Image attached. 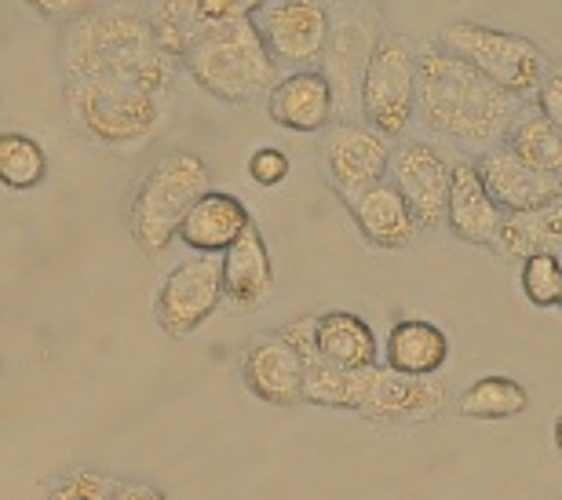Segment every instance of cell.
Instances as JSON below:
<instances>
[{"instance_id":"cell-1","label":"cell","mask_w":562,"mask_h":500,"mask_svg":"<svg viewBox=\"0 0 562 500\" xmlns=\"http://www.w3.org/2000/svg\"><path fill=\"white\" fill-rule=\"evenodd\" d=\"M417 110L427 129L446 140L493 151L519 118V99L431 41L417 52Z\"/></svg>"},{"instance_id":"cell-2","label":"cell","mask_w":562,"mask_h":500,"mask_svg":"<svg viewBox=\"0 0 562 500\" xmlns=\"http://www.w3.org/2000/svg\"><path fill=\"white\" fill-rule=\"evenodd\" d=\"M66 77H110L165 102L172 92L176 59L154 41L150 22L139 11L95 8L66 41Z\"/></svg>"},{"instance_id":"cell-3","label":"cell","mask_w":562,"mask_h":500,"mask_svg":"<svg viewBox=\"0 0 562 500\" xmlns=\"http://www.w3.org/2000/svg\"><path fill=\"white\" fill-rule=\"evenodd\" d=\"M179 63L187 66L198 88L223 102H256L260 96H271V88L281 81L274 59L267 55L260 33L252 26V15L205 33L190 44Z\"/></svg>"},{"instance_id":"cell-4","label":"cell","mask_w":562,"mask_h":500,"mask_svg":"<svg viewBox=\"0 0 562 500\" xmlns=\"http://www.w3.org/2000/svg\"><path fill=\"white\" fill-rule=\"evenodd\" d=\"M212 190V173L205 157L190 151H172L139 179L132 201V237L146 256H165L179 237L187 212L198 198Z\"/></svg>"},{"instance_id":"cell-5","label":"cell","mask_w":562,"mask_h":500,"mask_svg":"<svg viewBox=\"0 0 562 500\" xmlns=\"http://www.w3.org/2000/svg\"><path fill=\"white\" fill-rule=\"evenodd\" d=\"M438 44L515 99L533 96L548 77V52L541 44L522 37V33L486 26V22H449Z\"/></svg>"},{"instance_id":"cell-6","label":"cell","mask_w":562,"mask_h":500,"mask_svg":"<svg viewBox=\"0 0 562 500\" xmlns=\"http://www.w3.org/2000/svg\"><path fill=\"white\" fill-rule=\"evenodd\" d=\"M66 107L77 129L110 146L150 140L165 121L161 99L110 77H66Z\"/></svg>"},{"instance_id":"cell-7","label":"cell","mask_w":562,"mask_h":500,"mask_svg":"<svg viewBox=\"0 0 562 500\" xmlns=\"http://www.w3.org/2000/svg\"><path fill=\"white\" fill-rule=\"evenodd\" d=\"M358 110L366 113V129L384 140H395L413 124L417 113V44L402 33H384L369 59L358 92Z\"/></svg>"},{"instance_id":"cell-8","label":"cell","mask_w":562,"mask_h":500,"mask_svg":"<svg viewBox=\"0 0 562 500\" xmlns=\"http://www.w3.org/2000/svg\"><path fill=\"white\" fill-rule=\"evenodd\" d=\"M252 26L260 33L267 55L281 70H318L333 26V8L318 0H260L252 11Z\"/></svg>"},{"instance_id":"cell-9","label":"cell","mask_w":562,"mask_h":500,"mask_svg":"<svg viewBox=\"0 0 562 500\" xmlns=\"http://www.w3.org/2000/svg\"><path fill=\"white\" fill-rule=\"evenodd\" d=\"M380 8L373 4H351L340 8V19L329 26V41L318 59V74L329 81L333 110L336 118H347L358 107L362 92V77L369 70L376 44H380Z\"/></svg>"},{"instance_id":"cell-10","label":"cell","mask_w":562,"mask_h":500,"mask_svg":"<svg viewBox=\"0 0 562 500\" xmlns=\"http://www.w3.org/2000/svg\"><path fill=\"white\" fill-rule=\"evenodd\" d=\"M223 303V264L220 256H190L165 275L157 289L154 314L165 336L183 340L198 333Z\"/></svg>"},{"instance_id":"cell-11","label":"cell","mask_w":562,"mask_h":500,"mask_svg":"<svg viewBox=\"0 0 562 500\" xmlns=\"http://www.w3.org/2000/svg\"><path fill=\"white\" fill-rule=\"evenodd\" d=\"M391 187L398 190L402 201L420 231H435L446 223V201H449V179H453V162L431 143H406L391 151Z\"/></svg>"},{"instance_id":"cell-12","label":"cell","mask_w":562,"mask_h":500,"mask_svg":"<svg viewBox=\"0 0 562 500\" xmlns=\"http://www.w3.org/2000/svg\"><path fill=\"white\" fill-rule=\"evenodd\" d=\"M449 409V391L438 377H398L391 369L369 373L358 413L373 424H431Z\"/></svg>"},{"instance_id":"cell-13","label":"cell","mask_w":562,"mask_h":500,"mask_svg":"<svg viewBox=\"0 0 562 500\" xmlns=\"http://www.w3.org/2000/svg\"><path fill=\"white\" fill-rule=\"evenodd\" d=\"M325 168H329V184L344 198V204H355L366 190L384 184L391 168V146L373 129L347 121L325 143Z\"/></svg>"},{"instance_id":"cell-14","label":"cell","mask_w":562,"mask_h":500,"mask_svg":"<svg viewBox=\"0 0 562 500\" xmlns=\"http://www.w3.org/2000/svg\"><path fill=\"white\" fill-rule=\"evenodd\" d=\"M475 168L486 184L493 204L504 215L515 212H530V209H544V204L562 201V179L544 176L537 168L522 165L519 157L508 154L504 146H493V151H482L475 157Z\"/></svg>"},{"instance_id":"cell-15","label":"cell","mask_w":562,"mask_h":500,"mask_svg":"<svg viewBox=\"0 0 562 500\" xmlns=\"http://www.w3.org/2000/svg\"><path fill=\"white\" fill-rule=\"evenodd\" d=\"M223 264V300L234 314H252L274 297V264L267 253L260 226L249 223L245 234L220 256Z\"/></svg>"},{"instance_id":"cell-16","label":"cell","mask_w":562,"mask_h":500,"mask_svg":"<svg viewBox=\"0 0 562 500\" xmlns=\"http://www.w3.org/2000/svg\"><path fill=\"white\" fill-rule=\"evenodd\" d=\"M241 380L260 402L296 405L303 399V366L281 333H260L241 355Z\"/></svg>"},{"instance_id":"cell-17","label":"cell","mask_w":562,"mask_h":500,"mask_svg":"<svg viewBox=\"0 0 562 500\" xmlns=\"http://www.w3.org/2000/svg\"><path fill=\"white\" fill-rule=\"evenodd\" d=\"M504 212L493 204L486 184H482L475 157L453 162V179H449L446 201V226L468 245H493L497 242Z\"/></svg>"},{"instance_id":"cell-18","label":"cell","mask_w":562,"mask_h":500,"mask_svg":"<svg viewBox=\"0 0 562 500\" xmlns=\"http://www.w3.org/2000/svg\"><path fill=\"white\" fill-rule=\"evenodd\" d=\"M267 113H271L274 124L289 132H303V135L322 132L336 118L329 81L318 70L285 74L271 88V96H267Z\"/></svg>"},{"instance_id":"cell-19","label":"cell","mask_w":562,"mask_h":500,"mask_svg":"<svg viewBox=\"0 0 562 500\" xmlns=\"http://www.w3.org/2000/svg\"><path fill=\"white\" fill-rule=\"evenodd\" d=\"M249 223L252 215L241 204V198L227 195V190H209L187 212L183 226H179V242L194 248L198 256H223L245 234Z\"/></svg>"},{"instance_id":"cell-20","label":"cell","mask_w":562,"mask_h":500,"mask_svg":"<svg viewBox=\"0 0 562 500\" xmlns=\"http://www.w3.org/2000/svg\"><path fill=\"white\" fill-rule=\"evenodd\" d=\"M347 209H351L355 226L362 231V237L373 248H387V253H395V248H409L413 242H417L420 226L413 223L406 201H402V195L387 184V179L384 184H376L373 190H366V195L355 204H347Z\"/></svg>"},{"instance_id":"cell-21","label":"cell","mask_w":562,"mask_h":500,"mask_svg":"<svg viewBox=\"0 0 562 500\" xmlns=\"http://www.w3.org/2000/svg\"><path fill=\"white\" fill-rule=\"evenodd\" d=\"M449 358V340L435 322L424 318H402L391 325L384 344V369L398 377H438Z\"/></svg>"},{"instance_id":"cell-22","label":"cell","mask_w":562,"mask_h":500,"mask_svg":"<svg viewBox=\"0 0 562 500\" xmlns=\"http://www.w3.org/2000/svg\"><path fill=\"white\" fill-rule=\"evenodd\" d=\"M314 344L325 362L340 369H373L380 358L376 333L355 311H325L314 314Z\"/></svg>"},{"instance_id":"cell-23","label":"cell","mask_w":562,"mask_h":500,"mask_svg":"<svg viewBox=\"0 0 562 500\" xmlns=\"http://www.w3.org/2000/svg\"><path fill=\"white\" fill-rule=\"evenodd\" d=\"M493 245L504 256H519V259H530L537 253H555L562 245V201L544 204V209L504 215Z\"/></svg>"},{"instance_id":"cell-24","label":"cell","mask_w":562,"mask_h":500,"mask_svg":"<svg viewBox=\"0 0 562 500\" xmlns=\"http://www.w3.org/2000/svg\"><path fill=\"white\" fill-rule=\"evenodd\" d=\"M501 146L519 157L522 165L537 168V173L562 179V135L552 129V121L541 118L537 110L519 113V118L512 121V129L504 132Z\"/></svg>"},{"instance_id":"cell-25","label":"cell","mask_w":562,"mask_h":500,"mask_svg":"<svg viewBox=\"0 0 562 500\" xmlns=\"http://www.w3.org/2000/svg\"><path fill=\"white\" fill-rule=\"evenodd\" d=\"M526 405H530V391L515 377L493 373V377H482L471 384V388L460 395L457 409L471 420H512L526 413Z\"/></svg>"},{"instance_id":"cell-26","label":"cell","mask_w":562,"mask_h":500,"mask_svg":"<svg viewBox=\"0 0 562 500\" xmlns=\"http://www.w3.org/2000/svg\"><path fill=\"white\" fill-rule=\"evenodd\" d=\"M44 173H48V157L33 135L0 132V184L8 190H33Z\"/></svg>"},{"instance_id":"cell-27","label":"cell","mask_w":562,"mask_h":500,"mask_svg":"<svg viewBox=\"0 0 562 500\" xmlns=\"http://www.w3.org/2000/svg\"><path fill=\"white\" fill-rule=\"evenodd\" d=\"M562 289V264L555 253H537L522 264V292L533 307H555Z\"/></svg>"},{"instance_id":"cell-28","label":"cell","mask_w":562,"mask_h":500,"mask_svg":"<svg viewBox=\"0 0 562 500\" xmlns=\"http://www.w3.org/2000/svg\"><path fill=\"white\" fill-rule=\"evenodd\" d=\"M117 490V479H110L106 471H74L55 486L48 493V500H110Z\"/></svg>"},{"instance_id":"cell-29","label":"cell","mask_w":562,"mask_h":500,"mask_svg":"<svg viewBox=\"0 0 562 500\" xmlns=\"http://www.w3.org/2000/svg\"><path fill=\"white\" fill-rule=\"evenodd\" d=\"M289 157L285 151H278V146H260L252 157H249V176L256 179L260 187H278V184H285V176H289Z\"/></svg>"},{"instance_id":"cell-30","label":"cell","mask_w":562,"mask_h":500,"mask_svg":"<svg viewBox=\"0 0 562 500\" xmlns=\"http://www.w3.org/2000/svg\"><path fill=\"white\" fill-rule=\"evenodd\" d=\"M537 113L552 121V129L562 135V70H548L541 88H537Z\"/></svg>"},{"instance_id":"cell-31","label":"cell","mask_w":562,"mask_h":500,"mask_svg":"<svg viewBox=\"0 0 562 500\" xmlns=\"http://www.w3.org/2000/svg\"><path fill=\"white\" fill-rule=\"evenodd\" d=\"M33 11L44 15L48 22H85L95 11V4H88V0H59V4H52V0H37Z\"/></svg>"},{"instance_id":"cell-32","label":"cell","mask_w":562,"mask_h":500,"mask_svg":"<svg viewBox=\"0 0 562 500\" xmlns=\"http://www.w3.org/2000/svg\"><path fill=\"white\" fill-rule=\"evenodd\" d=\"M110 500H168V497L150 482H117V490Z\"/></svg>"},{"instance_id":"cell-33","label":"cell","mask_w":562,"mask_h":500,"mask_svg":"<svg viewBox=\"0 0 562 500\" xmlns=\"http://www.w3.org/2000/svg\"><path fill=\"white\" fill-rule=\"evenodd\" d=\"M555 449L562 453V416L555 420Z\"/></svg>"},{"instance_id":"cell-34","label":"cell","mask_w":562,"mask_h":500,"mask_svg":"<svg viewBox=\"0 0 562 500\" xmlns=\"http://www.w3.org/2000/svg\"><path fill=\"white\" fill-rule=\"evenodd\" d=\"M555 307H559V311H562V289H559V300H555Z\"/></svg>"}]
</instances>
